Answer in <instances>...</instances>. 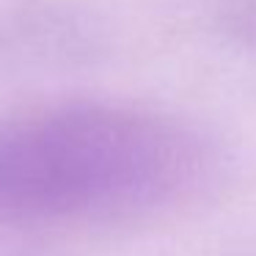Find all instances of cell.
Returning a JSON list of instances; mask_svg holds the SVG:
<instances>
[{"label": "cell", "mask_w": 256, "mask_h": 256, "mask_svg": "<svg viewBox=\"0 0 256 256\" xmlns=\"http://www.w3.org/2000/svg\"><path fill=\"white\" fill-rule=\"evenodd\" d=\"M196 171L190 144L146 116L64 110L0 132V204L39 215L166 201Z\"/></svg>", "instance_id": "6da1fadb"}]
</instances>
